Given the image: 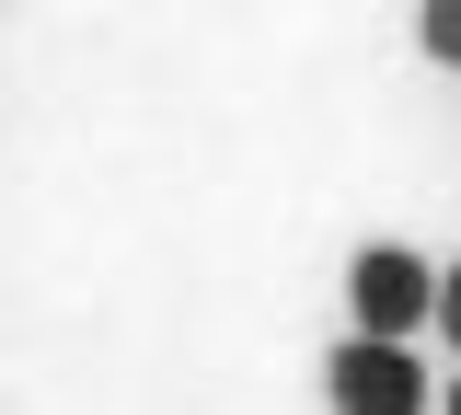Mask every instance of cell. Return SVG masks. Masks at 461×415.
I'll return each instance as SVG.
<instances>
[{"label": "cell", "instance_id": "6da1fadb", "mask_svg": "<svg viewBox=\"0 0 461 415\" xmlns=\"http://www.w3.org/2000/svg\"><path fill=\"white\" fill-rule=\"evenodd\" d=\"M346 311H357L369 347H403L415 323H438V266H427L415 242H369V254L346 266Z\"/></svg>", "mask_w": 461, "mask_h": 415}, {"label": "cell", "instance_id": "277c9868", "mask_svg": "<svg viewBox=\"0 0 461 415\" xmlns=\"http://www.w3.org/2000/svg\"><path fill=\"white\" fill-rule=\"evenodd\" d=\"M438 335L461 347V266H438Z\"/></svg>", "mask_w": 461, "mask_h": 415}, {"label": "cell", "instance_id": "3957f363", "mask_svg": "<svg viewBox=\"0 0 461 415\" xmlns=\"http://www.w3.org/2000/svg\"><path fill=\"white\" fill-rule=\"evenodd\" d=\"M415 47L438 69H461V0H427V12H415Z\"/></svg>", "mask_w": 461, "mask_h": 415}, {"label": "cell", "instance_id": "5b68a950", "mask_svg": "<svg viewBox=\"0 0 461 415\" xmlns=\"http://www.w3.org/2000/svg\"><path fill=\"white\" fill-rule=\"evenodd\" d=\"M438 415H461V381H450V404H438Z\"/></svg>", "mask_w": 461, "mask_h": 415}, {"label": "cell", "instance_id": "7a4b0ae2", "mask_svg": "<svg viewBox=\"0 0 461 415\" xmlns=\"http://www.w3.org/2000/svg\"><path fill=\"white\" fill-rule=\"evenodd\" d=\"M323 404L335 415H427V369H415V347L346 335V347L323 357Z\"/></svg>", "mask_w": 461, "mask_h": 415}]
</instances>
